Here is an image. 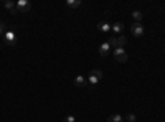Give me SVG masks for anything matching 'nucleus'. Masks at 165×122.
<instances>
[{
  "mask_svg": "<svg viewBox=\"0 0 165 122\" xmlns=\"http://www.w3.org/2000/svg\"><path fill=\"white\" fill-rule=\"evenodd\" d=\"M63 122H76V119H74V115H66L63 119Z\"/></svg>",
  "mask_w": 165,
  "mask_h": 122,
  "instance_id": "obj_16",
  "label": "nucleus"
},
{
  "mask_svg": "<svg viewBox=\"0 0 165 122\" xmlns=\"http://www.w3.org/2000/svg\"><path fill=\"white\" fill-rule=\"evenodd\" d=\"M3 30H5V23H2V25H0V37L3 35Z\"/></svg>",
  "mask_w": 165,
  "mask_h": 122,
  "instance_id": "obj_18",
  "label": "nucleus"
},
{
  "mask_svg": "<svg viewBox=\"0 0 165 122\" xmlns=\"http://www.w3.org/2000/svg\"><path fill=\"white\" fill-rule=\"evenodd\" d=\"M109 51H111V45H109L108 41L102 43L101 46H99V55H101V56H108Z\"/></svg>",
  "mask_w": 165,
  "mask_h": 122,
  "instance_id": "obj_6",
  "label": "nucleus"
},
{
  "mask_svg": "<svg viewBox=\"0 0 165 122\" xmlns=\"http://www.w3.org/2000/svg\"><path fill=\"white\" fill-rule=\"evenodd\" d=\"M114 58H116V61H119V63H126L127 61V53L124 51V48H116L114 51Z\"/></svg>",
  "mask_w": 165,
  "mask_h": 122,
  "instance_id": "obj_2",
  "label": "nucleus"
},
{
  "mask_svg": "<svg viewBox=\"0 0 165 122\" xmlns=\"http://www.w3.org/2000/svg\"><path fill=\"white\" fill-rule=\"evenodd\" d=\"M112 30L116 32V33H122V30H124V25L121 22H117V23H114L112 25Z\"/></svg>",
  "mask_w": 165,
  "mask_h": 122,
  "instance_id": "obj_13",
  "label": "nucleus"
},
{
  "mask_svg": "<svg viewBox=\"0 0 165 122\" xmlns=\"http://www.w3.org/2000/svg\"><path fill=\"white\" fill-rule=\"evenodd\" d=\"M126 120H127V122H135V115H134V114H127V115H126Z\"/></svg>",
  "mask_w": 165,
  "mask_h": 122,
  "instance_id": "obj_17",
  "label": "nucleus"
},
{
  "mask_svg": "<svg viewBox=\"0 0 165 122\" xmlns=\"http://www.w3.org/2000/svg\"><path fill=\"white\" fill-rule=\"evenodd\" d=\"M5 8H8L10 10V13L12 15H15V13H18V10H17V3L15 2H5Z\"/></svg>",
  "mask_w": 165,
  "mask_h": 122,
  "instance_id": "obj_7",
  "label": "nucleus"
},
{
  "mask_svg": "<svg viewBox=\"0 0 165 122\" xmlns=\"http://www.w3.org/2000/svg\"><path fill=\"white\" fill-rule=\"evenodd\" d=\"M98 81H99V79H98L96 76H92V74H89V78H88V83H89V84H96Z\"/></svg>",
  "mask_w": 165,
  "mask_h": 122,
  "instance_id": "obj_15",
  "label": "nucleus"
},
{
  "mask_svg": "<svg viewBox=\"0 0 165 122\" xmlns=\"http://www.w3.org/2000/svg\"><path fill=\"white\" fill-rule=\"evenodd\" d=\"M142 12H139V10H134L132 12V18H134V23H139L140 20H142Z\"/></svg>",
  "mask_w": 165,
  "mask_h": 122,
  "instance_id": "obj_10",
  "label": "nucleus"
},
{
  "mask_svg": "<svg viewBox=\"0 0 165 122\" xmlns=\"http://www.w3.org/2000/svg\"><path fill=\"white\" fill-rule=\"evenodd\" d=\"M2 23H3V22H2V20H0V25H2Z\"/></svg>",
  "mask_w": 165,
  "mask_h": 122,
  "instance_id": "obj_19",
  "label": "nucleus"
},
{
  "mask_svg": "<svg viewBox=\"0 0 165 122\" xmlns=\"http://www.w3.org/2000/svg\"><path fill=\"white\" fill-rule=\"evenodd\" d=\"M66 5H68L69 8H78L79 5H81V2H79V0H68Z\"/></svg>",
  "mask_w": 165,
  "mask_h": 122,
  "instance_id": "obj_12",
  "label": "nucleus"
},
{
  "mask_svg": "<svg viewBox=\"0 0 165 122\" xmlns=\"http://www.w3.org/2000/svg\"><path fill=\"white\" fill-rule=\"evenodd\" d=\"M109 45H111V48L112 46H116V48H124L126 46V43H127V40H126V37H114V38H111L109 41H108Z\"/></svg>",
  "mask_w": 165,
  "mask_h": 122,
  "instance_id": "obj_1",
  "label": "nucleus"
},
{
  "mask_svg": "<svg viewBox=\"0 0 165 122\" xmlns=\"http://www.w3.org/2000/svg\"><path fill=\"white\" fill-rule=\"evenodd\" d=\"M3 40H5V43H8V45H15V41H17L15 33H13V32H7V33H3Z\"/></svg>",
  "mask_w": 165,
  "mask_h": 122,
  "instance_id": "obj_5",
  "label": "nucleus"
},
{
  "mask_svg": "<svg viewBox=\"0 0 165 122\" xmlns=\"http://www.w3.org/2000/svg\"><path fill=\"white\" fill-rule=\"evenodd\" d=\"M108 122H124V119H122V115H119V114H112V115H109Z\"/></svg>",
  "mask_w": 165,
  "mask_h": 122,
  "instance_id": "obj_11",
  "label": "nucleus"
},
{
  "mask_svg": "<svg viewBox=\"0 0 165 122\" xmlns=\"http://www.w3.org/2000/svg\"><path fill=\"white\" fill-rule=\"evenodd\" d=\"M111 28H112V27H111L109 25V23H106V22H101V23H98V30H101V32H109L111 30Z\"/></svg>",
  "mask_w": 165,
  "mask_h": 122,
  "instance_id": "obj_9",
  "label": "nucleus"
},
{
  "mask_svg": "<svg viewBox=\"0 0 165 122\" xmlns=\"http://www.w3.org/2000/svg\"><path fill=\"white\" fill-rule=\"evenodd\" d=\"M74 84L78 86V88H84V86L88 84V79L82 78V76H76L74 78Z\"/></svg>",
  "mask_w": 165,
  "mask_h": 122,
  "instance_id": "obj_8",
  "label": "nucleus"
},
{
  "mask_svg": "<svg viewBox=\"0 0 165 122\" xmlns=\"http://www.w3.org/2000/svg\"><path fill=\"white\" fill-rule=\"evenodd\" d=\"M91 74H92V76H96L98 79H101V78H102V71H101V69H92Z\"/></svg>",
  "mask_w": 165,
  "mask_h": 122,
  "instance_id": "obj_14",
  "label": "nucleus"
},
{
  "mask_svg": "<svg viewBox=\"0 0 165 122\" xmlns=\"http://www.w3.org/2000/svg\"><path fill=\"white\" fill-rule=\"evenodd\" d=\"M30 8H32V5L28 3L27 0H18V2H17V10H18V12H27Z\"/></svg>",
  "mask_w": 165,
  "mask_h": 122,
  "instance_id": "obj_4",
  "label": "nucleus"
},
{
  "mask_svg": "<svg viewBox=\"0 0 165 122\" xmlns=\"http://www.w3.org/2000/svg\"><path fill=\"white\" fill-rule=\"evenodd\" d=\"M131 32H132V35L134 37H137V38H140L144 35V27L140 25V23H132V27H131Z\"/></svg>",
  "mask_w": 165,
  "mask_h": 122,
  "instance_id": "obj_3",
  "label": "nucleus"
}]
</instances>
